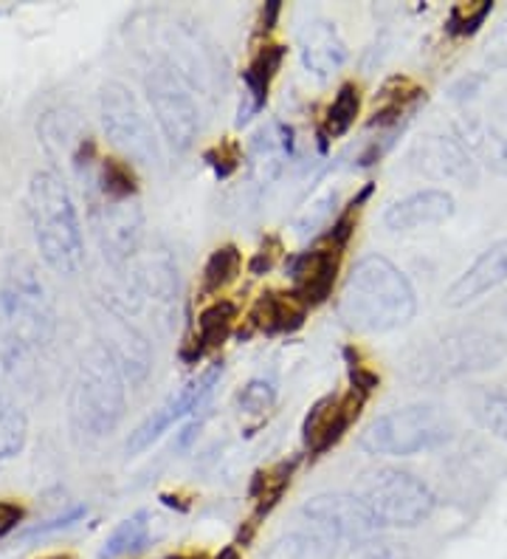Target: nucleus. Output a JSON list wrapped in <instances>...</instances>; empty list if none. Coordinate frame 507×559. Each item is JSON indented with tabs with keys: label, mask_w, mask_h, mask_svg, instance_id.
I'll list each match as a JSON object with an SVG mask.
<instances>
[{
	"label": "nucleus",
	"mask_w": 507,
	"mask_h": 559,
	"mask_svg": "<svg viewBox=\"0 0 507 559\" xmlns=\"http://www.w3.org/2000/svg\"><path fill=\"white\" fill-rule=\"evenodd\" d=\"M409 164L414 173L432 178V181L473 187L480 178V164L473 162V156L457 136L432 133V136L420 139L409 153Z\"/></svg>",
	"instance_id": "obj_13"
},
{
	"label": "nucleus",
	"mask_w": 507,
	"mask_h": 559,
	"mask_svg": "<svg viewBox=\"0 0 507 559\" xmlns=\"http://www.w3.org/2000/svg\"><path fill=\"white\" fill-rule=\"evenodd\" d=\"M418 314L412 283L384 254H366L347 274L338 317L359 334H389L409 325Z\"/></svg>",
	"instance_id": "obj_1"
},
{
	"label": "nucleus",
	"mask_w": 507,
	"mask_h": 559,
	"mask_svg": "<svg viewBox=\"0 0 507 559\" xmlns=\"http://www.w3.org/2000/svg\"><path fill=\"white\" fill-rule=\"evenodd\" d=\"M505 314H507V308H505Z\"/></svg>",
	"instance_id": "obj_44"
},
{
	"label": "nucleus",
	"mask_w": 507,
	"mask_h": 559,
	"mask_svg": "<svg viewBox=\"0 0 507 559\" xmlns=\"http://www.w3.org/2000/svg\"><path fill=\"white\" fill-rule=\"evenodd\" d=\"M507 356V342L485 328H460L439 336L409 361L414 382L439 384L496 368Z\"/></svg>",
	"instance_id": "obj_6"
},
{
	"label": "nucleus",
	"mask_w": 507,
	"mask_h": 559,
	"mask_svg": "<svg viewBox=\"0 0 507 559\" xmlns=\"http://www.w3.org/2000/svg\"><path fill=\"white\" fill-rule=\"evenodd\" d=\"M454 136L473 156V162L496 176H507V133L482 117H462L454 122Z\"/></svg>",
	"instance_id": "obj_22"
},
{
	"label": "nucleus",
	"mask_w": 507,
	"mask_h": 559,
	"mask_svg": "<svg viewBox=\"0 0 507 559\" xmlns=\"http://www.w3.org/2000/svg\"><path fill=\"white\" fill-rule=\"evenodd\" d=\"M144 91L153 108L158 130L176 153L192 151V144L201 136V105L195 91L167 62L153 60L144 71Z\"/></svg>",
	"instance_id": "obj_8"
},
{
	"label": "nucleus",
	"mask_w": 507,
	"mask_h": 559,
	"mask_svg": "<svg viewBox=\"0 0 507 559\" xmlns=\"http://www.w3.org/2000/svg\"><path fill=\"white\" fill-rule=\"evenodd\" d=\"M293 153V130L282 122H270L268 128L257 130L249 147V178L251 185L265 190L279 178L285 162Z\"/></svg>",
	"instance_id": "obj_21"
},
{
	"label": "nucleus",
	"mask_w": 507,
	"mask_h": 559,
	"mask_svg": "<svg viewBox=\"0 0 507 559\" xmlns=\"http://www.w3.org/2000/svg\"><path fill=\"white\" fill-rule=\"evenodd\" d=\"M28 438V424L23 409L0 396V469L21 455Z\"/></svg>",
	"instance_id": "obj_30"
},
{
	"label": "nucleus",
	"mask_w": 507,
	"mask_h": 559,
	"mask_svg": "<svg viewBox=\"0 0 507 559\" xmlns=\"http://www.w3.org/2000/svg\"><path fill=\"white\" fill-rule=\"evenodd\" d=\"M88 514V509L85 506H74V509H68L65 514H57V518L46 520V523L40 525H32L28 532H23V537L32 539V537H46V534H55V532H62V528H71L74 523H80L82 518Z\"/></svg>",
	"instance_id": "obj_35"
},
{
	"label": "nucleus",
	"mask_w": 507,
	"mask_h": 559,
	"mask_svg": "<svg viewBox=\"0 0 507 559\" xmlns=\"http://www.w3.org/2000/svg\"><path fill=\"white\" fill-rule=\"evenodd\" d=\"M279 3L277 0H274V3H265V9H263V26L265 28H274V23H277V14H279Z\"/></svg>",
	"instance_id": "obj_40"
},
{
	"label": "nucleus",
	"mask_w": 507,
	"mask_h": 559,
	"mask_svg": "<svg viewBox=\"0 0 507 559\" xmlns=\"http://www.w3.org/2000/svg\"><path fill=\"white\" fill-rule=\"evenodd\" d=\"M178 302V266L176 260L169 258L164 249L147 254L138 272L133 274L130 283V300L128 308H142L149 306L156 314L164 320L172 317V308Z\"/></svg>",
	"instance_id": "obj_15"
},
{
	"label": "nucleus",
	"mask_w": 507,
	"mask_h": 559,
	"mask_svg": "<svg viewBox=\"0 0 507 559\" xmlns=\"http://www.w3.org/2000/svg\"><path fill=\"white\" fill-rule=\"evenodd\" d=\"M101 340L99 345L113 356L119 370L124 373L130 384H142L153 368V350H149L147 336L128 320L119 308H105L99 317Z\"/></svg>",
	"instance_id": "obj_14"
},
{
	"label": "nucleus",
	"mask_w": 507,
	"mask_h": 559,
	"mask_svg": "<svg viewBox=\"0 0 507 559\" xmlns=\"http://www.w3.org/2000/svg\"><path fill=\"white\" fill-rule=\"evenodd\" d=\"M471 413L482 430L507 441V390L482 388L473 393Z\"/></svg>",
	"instance_id": "obj_28"
},
{
	"label": "nucleus",
	"mask_w": 507,
	"mask_h": 559,
	"mask_svg": "<svg viewBox=\"0 0 507 559\" xmlns=\"http://www.w3.org/2000/svg\"><path fill=\"white\" fill-rule=\"evenodd\" d=\"M55 336V302L28 263H12L0 280V368H14Z\"/></svg>",
	"instance_id": "obj_3"
},
{
	"label": "nucleus",
	"mask_w": 507,
	"mask_h": 559,
	"mask_svg": "<svg viewBox=\"0 0 507 559\" xmlns=\"http://www.w3.org/2000/svg\"><path fill=\"white\" fill-rule=\"evenodd\" d=\"M99 117L105 136L128 162L161 170L164 153L153 122L124 82H105L99 91Z\"/></svg>",
	"instance_id": "obj_7"
},
{
	"label": "nucleus",
	"mask_w": 507,
	"mask_h": 559,
	"mask_svg": "<svg viewBox=\"0 0 507 559\" xmlns=\"http://www.w3.org/2000/svg\"><path fill=\"white\" fill-rule=\"evenodd\" d=\"M347 43L338 35L336 23L325 21V17H313L299 32V60H302L304 71L316 80H330L333 74L345 69Z\"/></svg>",
	"instance_id": "obj_19"
},
{
	"label": "nucleus",
	"mask_w": 507,
	"mask_h": 559,
	"mask_svg": "<svg viewBox=\"0 0 507 559\" xmlns=\"http://www.w3.org/2000/svg\"><path fill=\"white\" fill-rule=\"evenodd\" d=\"M304 311H307V306L297 292L263 294L257 306L251 308V322L265 334H282V331H297L302 325Z\"/></svg>",
	"instance_id": "obj_24"
},
{
	"label": "nucleus",
	"mask_w": 507,
	"mask_h": 559,
	"mask_svg": "<svg viewBox=\"0 0 507 559\" xmlns=\"http://www.w3.org/2000/svg\"><path fill=\"white\" fill-rule=\"evenodd\" d=\"M206 164H209L212 170H215L217 178H229L231 173L240 167V162H243V156H240V151H237L234 144H226V147H212V151H206Z\"/></svg>",
	"instance_id": "obj_36"
},
{
	"label": "nucleus",
	"mask_w": 507,
	"mask_h": 559,
	"mask_svg": "<svg viewBox=\"0 0 507 559\" xmlns=\"http://www.w3.org/2000/svg\"><path fill=\"white\" fill-rule=\"evenodd\" d=\"M220 376H224V361H215V365H209L201 376H195V379H190V382L183 384L176 396H169L161 407L153 409V413L130 432L128 455H138V452H144L147 447H153L172 424L183 421L190 413L201 409L203 404H206V399L212 396V390H215Z\"/></svg>",
	"instance_id": "obj_12"
},
{
	"label": "nucleus",
	"mask_w": 507,
	"mask_h": 559,
	"mask_svg": "<svg viewBox=\"0 0 507 559\" xmlns=\"http://www.w3.org/2000/svg\"><path fill=\"white\" fill-rule=\"evenodd\" d=\"M243 266V254L237 246H220L212 252V258L206 260L203 266V294H217L220 288H226L231 280L240 274Z\"/></svg>",
	"instance_id": "obj_31"
},
{
	"label": "nucleus",
	"mask_w": 507,
	"mask_h": 559,
	"mask_svg": "<svg viewBox=\"0 0 507 559\" xmlns=\"http://www.w3.org/2000/svg\"><path fill=\"white\" fill-rule=\"evenodd\" d=\"M172 559H201V557H172Z\"/></svg>",
	"instance_id": "obj_42"
},
{
	"label": "nucleus",
	"mask_w": 507,
	"mask_h": 559,
	"mask_svg": "<svg viewBox=\"0 0 507 559\" xmlns=\"http://www.w3.org/2000/svg\"><path fill=\"white\" fill-rule=\"evenodd\" d=\"M48 559H68V557H48Z\"/></svg>",
	"instance_id": "obj_43"
},
{
	"label": "nucleus",
	"mask_w": 507,
	"mask_h": 559,
	"mask_svg": "<svg viewBox=\"0 0 507 559\" xmlns=\"http://www.w3.org/2000/svg\"><path fill=\"white\" fill-rule=\"evenodd\" d=\"M336 204H338V192L336 190L322 192L318 199H313L311 204H307L302 212H299L297 233L302 235V238H307V235H316L318 229H322V226H325L327 221L333 218V212H336Z\"/></svg>",
	"instance_id": "obj_34"
},
{
	"label": "nucleus",
	"mask_w": 507,
	"mask_h": 559,
	"mask_svg": "<svg viewBox=\"0 0 507 559\" xmlns=\"http://www.w3.org/2000/svg\"><path fill=\"white\" fill-rule=\"evenodd\" d=\"M149 543V514L147 512H135L130 514L128 520L116 525L110 537L105 539V546H101L99 559H119L128 557V554L142 551L144 546Z\"/></svg>",
	"instance_id": "obj_27"
},
{
	"label": "nucleus",
	"mask_w": 507,
	"mask_h": 559,
	"mask_svg": "<svg viewBox=\"0 0 507 559\" xmlns=\"http://www.w3.org/2000/svg\"><path fill=\"white\" fill-rule=\"evenodd\" d=\"M381 528H414L434 514L437 498L426 484L409 472L381 469L370 475L361 495Z\"/></svg>",
	"instance_id": "obj_9"
},
{
	"label": "nucleus",
	"mask_w": 507,
	"mask_h": 559,
	"mask_svg": "<svg viewBox=\"0 0 507 559\" xmlns=\"http://www.w3.org/2000/svg\"><path fill=\"white\" fill-rule=\"evenodd\" d=\"M359 110H361L359 85H355V82H345V85L338 88L333 105L327 108L325 128H322V133H318V136H325L327 142H330V139H341L347 130L355 124V119H359Z\"/></svg>",
	"instance_id": "obj_29"
},
{
	"label": "nucleus",
	"mask_w": 507,
	"mask_h": 559,
	"mask_svg": "<svg viewBox=\"0 0 507 559\" xmlns=\"http://www.w3.org/2000/svg\"><path fill=\"white\" fill-rule=\"evenodd\" d=\"M507 283V238L496 240L473 260L471 266L454 280L446 292L448 308H466L476 302L485 294L496 292V288Z\"/></svg>",
	"instance_id": "obj_17"
},
{
	"label": "nucleus",
	"mask_w": 507,
	"mask_h": 559,
	"mask_svg": "<svg viewBox=\"0 0 507 559\" xmlns=\"http://www.w3.org/2000/svg\"><path fill=\"white\" fill-rule=\"evenodd\" d=\"M285 48L282 46H265L259 48V55L251 60L249 69L243 71L245 82V105H240V117H237V124H245L268 99L270 80L277 76L279 66H282Z\"/></svg>",
	"instance_id": "obj_23"
},
{
	"label": "nucleus",
	"mask_w": 507,
	"mask_h": 559,
	"mask_svg": "<svg viewBox=\"0 0 507 559\" xmlns=\"http://www.w3.org/2000/svg\"><path fill=\"white\" fill-rule=\"evenodd\" d=\"M88 221L101 254L113 266H124L135 258L144 238V210L138 195H108V192L85 187Z\"/></svg>",
	"instance_id": "obj_10"
},
{
	"label": "nucleus",
	"mask_w": 507,
	"mask_h": 559,
	"mask_svg": "<svg viewBox=\"0 0 507 559\" xmlns=\"http://www.w3.org/2000/svg\"><path fill=\"white\" fill-rule=\"evenodd\" d=\"M234 320H237L234 302H229V300L212 302V306L201 314V320H197L195 348H192V354L186 356V359H201L206 350L217 348V345H224V340L229 336Z\"/></svg>",
	"instance_id": "obj_26"
},
{
	"label": "nucleus",
	"mask_w": 507,
	"mask_h": 559,
	"mask_svg": "<svg viewBox=\"0 0 507 559\" xmlns=\"http://www.w3.org/2000/svg\"><path fill=\"white\" fill-rule=\"evenodd\" d=\"M423 99V91L414 85L412 80L406 76H395L384 85V91L375 99V110H372V128H386V124H395L398 119H403L406 114H412L414 105Z\"/></svg>",
	"instance_id": "obj_25"
},
{
	"label": "nucleus",
	"mask_w": 507,
	"mask_h": 559,
	"mask_svg": "<svg viewBox=\"0 0 507 559\" xmlns=\"http://www.w3.org/2000/svg\"><path fill=\"white\" fill-rule=\"evenodd\" d=\"M454 436V421L446 409L434 404H409L389 409L361 432V450L370 455L412 457L446 447Z\"/></svg>",
	"instance_id": "obj_5"
},
{
	"label": "nucleus",
	"mask_w": 507,
	"mask_h": 559,
	"mask_svg": "<svg viewBox=\"0 0 507 559\" xmlns=\"http://www.w3.org/2000/svg\"><path fill=\"white\" fill-rule=\"evenodd\" d=\"M277 404V384L270 382V379H251L243 390H240V396H237V407L243 416H254L263 418L268 416L270 407Z\"/></svg>",
	"instance_id": "obj_33"
},
{
	"label": "nucleus",
	"mask_w": 507,
	"mask_h": 559,
	"mask_svg": "<svg viewBox=\"0 0 507 559\" xmlns=\"http://www.w3.org/2000/svg\"><path fill=\"white\" fill-rule=\"evenodd\" d=\"M454 212H457V201L451 192L426 187L389 204V210L384 212V224L389 233H414V229L446 224Z\"/></svg>",
	"instance_id": "obj_18"
},
{
	"label": "nucleus",
	"mask_w": 507,
	"mask_h": 559,
	"mask_svg": "<svg viewBox=\"0 0 507 559\" xmlns=\"http://www.w3.org/2000/svg\"><path fill=\"white\" fill-rule=\"evenodd\" d=\"M217 559H240V551H237V546H229L217 554Z\"/></svg>",
	"instance_id": "obj_41"
},
{
	"label": "nucleus",
	"mask_w": 507,
	"mask_h": 559,
	"mask_svg": "<svg viewBox=\"0 0 507 559\" xmlns=\"http://www.w3.org/2000/svg\"><path fill=\"white\" fill-rule=\"evenodd\" d=\"M299 518L307 525V534L322 539L327 548H336L338 543H361L381 528L370 506L359 495L347 491L316 495L299 509Z\"/></svg>",
	"instance_id": "obj_11"
},
{
	"label": "nucleus",
	"mask_w": 507,
	"mask_h": 559,
	"mask_svg": "<svg viewBox=\"0 0 507 559\" xmlns=\"http://www.w3.org/2000/svg\"><path fill=\"white\" fill-rule=\"evenodd\" d=\"M350 379H352V388L361 390V393H370V390L378 388V373H370V370H364L361 365H352L350 368Z\"/></svg>",
	"instance_id": "obj_38"
},
{
	"label": "nucleus",
	"mask_w": 507,
	"mask_h": 559,
	"mask_svg": "<svg viewBox=\"0 0 507 559\" xmlns=\"http://www.w3.org/2000/svg\"><path fill=\"white\" fill-rule=\"evenodd\" d=\"M26 212L34 243L46 266L57 274H76L85 263V240L74 195L55 170H37L28 181Z\"/></svg>",
	"instance_id": "obj_2"
},
{
	"label": "nucleus",
	"mask_w": 507,
	"mask_h": 559,
	"mask_svg": "<svg viewBox=\"0 0 507 559\" xmlns=\"http://www.w3.org/2000/svg\"><path fill=\"white\" fill-rule=\"evenodd\" d=\"M494 14V3L491 0H476V3H457L448 12L446 32L454 37H471L473 32H480L485 21Z\"/></svg>",
	"instance_id": "obj_32"
},
{
	"label": "nucleus",
	"mask_w": 507,
	"mask_h": 559,
	"mask_svg": "<svg viewBox=\"0 0 507 559\" xmlns=\"http://www.w3.org/2000/svg\"><path fill=\"white\" fill-rule=\"evenodd\" d=\"M366 402V393L352 388L345 399L338 396H325L318 399L316 404L311 407L307 418H304V443H307V450L313 455H322L338 441V438L345 436L347 427H350L355 418H359L361 407Z\"/></svg>",
	"instance_id": "obj_16"
},
{
	"label": "nucleus",
	"mask_w": 507,
	"mask_h": 559,
	"mask_svg": "<svg viewBox=\"0 0 507 559\" xmlns=\"http://www.w3.org/2000/svg\"><path fill=\"white\" fill-rule=\"evenodd\" d=\"M124 409H128V379L113 356L96 342L82 354L68 393L71 427L88 441H101L119 427Z\"/></svg>",
	"instance_id": "obj_4"
},
{
	"label": "nucleus",
	"mask_w": 507,
	"mask_h": 559,
	"mask_svg": "<svg viewBox=\"0 0 507 559\" xmlns=\"http://www.w3.org/2000/svg\"><path fill=\"white\" fill-rule=\"evenodd\" d=\"M21 518H23V512L17 509V506L0 503V534H7L9 528H14Z\"/></svg>",
	"instance_id": "obj_39"
},
{
	"label": "nucleus",
	"mask_w": 507,
	"mask_h": 559,
	"mask_svg": "<svg viewBox=\"0 0 507 559\" xmlns=\"http://www.w3.org/2000/svg\"><path fill=\"white\" fill-rule=\"evenodd\" d=\"M338 254H341V249L325 238V243H318L316 249L302 252L293 260L291 277L304 306H318L330 297L338 272Z\"/></svg>",
	"instance_id": "obj_20"
},
{
	"label": "nucleus",
	"mask_w": 507,
	"mask_h": 559,
	"mask_svg": "<svg viewBox=\"0 0 507 559\" xmlns=\"http://www.w3.org/2000/svg\"><path fill=\"white\" fill-rule=\"evenodd\" d=\"M485 57L494 69L507 71V21L491 35V40L485 46Z\"/></svg>",
	"instance_id": "obj_37"
}]
</instances>
